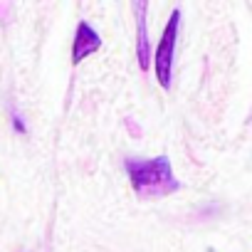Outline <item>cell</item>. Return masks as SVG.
Instances as JSON below:
<instances>
[{
	"label": "cell",
	"instance_id": "cell-3",
	"mask_svg": "<svg viewBox=\"0 0 252 252\" xmlns=\"http://www.w3.org/2000/svg\"><path fill=\"white\" fill-rule=\"evenodd\" d=\"M101 47V37L99 32L89 25V23H79L77 25V32H74V45H72V64H79L84 57L94 55L96 50Z\"/></svg>",
	"mask_w": 252,
	"mask_h": 252
},
{
	"label": "cell",
	"instance_id": "cell-2",
	"mask_svg": "<svg viewBox=\"0 0 252 252\" xmlns=\"http://www.w3.org/2000/svg\"><path fill=\"white\" fill-rule=\"evenodd\" d=\"M178 25H181V10L176 8L168 18V25L163 28V35L156 45L154 55V67H156V79L163 89L171 87V72H173V55H176V40H178Z\"/></svg>",
	"mask_w": 252,
	"mask_h": 252
},
{
	"label": "cell",
	"instance_id": "cell-5",
	"mask_svg": "<svg viewBox=\"0 0 252 252\" xmlns=\"http://www.w3.org/2000/svg\"><path fill=\"white\" fill-rule=\"evenodd\" d=\"M13 126H15V129H18V131H28V129H25V124H23V119H20V116H13Z\"/></svg>",
	"mask_w": 252,
	"mask_h": 252
},
{
	"label": "cell",
	"instance_id": "cell-1",
	"mask_svg": "<svg viewBox=\"0 0 252 252\" xmlns=\"http://www.w3.org/2000/svg\"><path fill=\"white\" fill-rule=\"evenodd\" d=\"M126 173L134 186V190L141 198H161L171 195L181 188V183L173 176L171 158L158 156V158H126Z\"/></svg>",
	"mask_w": 252,
	"mask_h": 252
},
{
	"label": "cell",
	"instance_id": "cell-4",
	"mask_svg": "<svg viewBox=\"0 0 252 252\" xmlns=\"http://www.w3.org/2000/svg\"><path fill=\"white\" fill-rule=\"evenodd\" d=\"M136 8V32H139V40H136V60H139V67L144 72H149L151 67V47H149V30H146V5L149 3H134Z\"/></svg>",
	"mask_w": 252,
	"mask_h": 252
}]
</instances>
